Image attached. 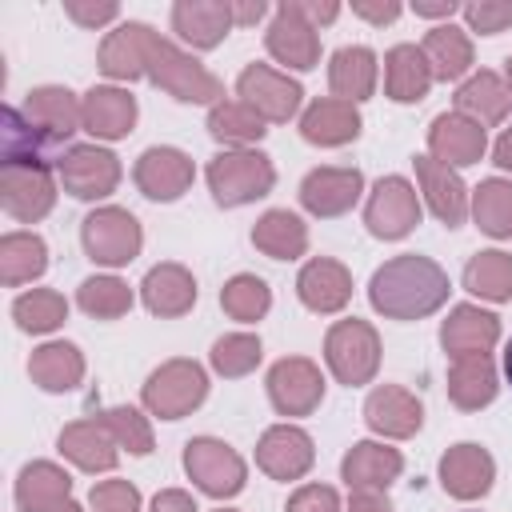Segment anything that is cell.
Listing matches in <instances>:
<instances>
[{
	"label": "cell",
	"instance_id": "cell-26",
	"mask_svg": "<svg viewBox=\"0 0 512 512\" xmlns=\"http://www.w3.org/2000/svg\"><path fill=\"white\" fill-rule=\"evenodd\" d=\"M232 28L236 24H232L228 0H176L172 4V32L200 52L216 48Z\"/></svg>",
	"mask_w": 512,
	"mask_h": 512
},
{
	"label": "cell",
	"instance_id": "cell-33",
	"mask_svg": "<svg viewBox=\"0 0 512 512\" xmlns=\"http://www.w3.org/2000/svg\"><path fill=\"white\" fill-rule=\"evenodd\" d=\"M432 68L416 44H396L384 52V92L396 104H416L432 88Z\"/></svg>",
	"mask_w": 512,
	"mask_h": 512
},
{
	"label": "cell",
	"instance_id": "cell-47",
	"mask_svg": "<svg viewBox=\"0 0 512 512\" xmlns=\"http://www.w3.org/2000/svg\"><path fill=\"white\" fill-rule=\"evenodd\" d=\"M260 356H264L260 336H252V332H228V336H220V340L212 344L208 364H212V372L236 380V376H248V372L260 364Z\"/></svg>",
	"mask_w": 512,
	"mask_h": 512
},
{
	"label": "cell",
	"instance_id": "cell-61",
	"mask_svg": "<svg viewBox=\"0 0 512 512\" xmlns=\"http://www.w3.org/2000/svg\"><path fill=\"white\" fill-rule=\"evenodd\" d=\"M52 512H84V508H80V504H72V500H64V504H60V508H52Z\"/></svg>",
	"mask_w": 512,
	"mask_h": 512
},
{
	"label": "cell",
	"instance_id": "cell-7",
	"mask_svg": "<svg viewBox=\"0 0 512 512\" xmlns=\"http://www.w3.org/2000/svg\"><path fill=\"white\" fill-rule=\"evenodd\" d=\"M184 472L212 500H232L248 480L244 456L216 436H192L184 444Z\"/></svg>",
	"mask_w": 512,
	"mask_h": 512
},
{
	"label": "cell",
	"instance_id": "cell-6",
	"mask_svg": "<svg viewBox=\"0 0 512 512\" xmlns=\"http://www.w3.org/2000/svg\"><path fill=\"white\" fill-rule=\"evenodd\" d=\"M80 244L88 252V260L104 264V268H124L140 256L144 248V232H140V220L128 212V208H96L84 216L80 224Z\"/></svg>",
	"mask_w": 512,
	"mask_h": 512
},
{
	"label": "cell",
	"instance_id": "cell-11",
	"mask_svg": "<svg viewBox=\"0 0 512 512\" xmlns=\"http://www.w3.org/2000/svg\"><path fill=\"white\" fill-rule=\"evenodd\" d=\"M0 204L12 220L36 224L56 204V180L40 164H4L0 168Z\"/></svg>",
	"mask_w": 512,
	"mask_h": 512
},
{
	"label": "cell",
	"instance_id": "cell-62",
	"mask_svg": "<svg viewBox=\"0 0 512 512\" xmlns=\"http://www.w3.org/2000/svg\"><path fill=\"white\" fill-rule=\"evenodd\" d=\"M504 84H508V92H512V56L504 60Z\"/></svg>",
	"mask_w": 512,
	"mask_h": 512
},
{
	"label": "cell",
	"instance_id": "cell-37",
	"mask_svg": "<svg viewBox=\"0 0 512 512\" xmlns=\"http://www.w3.org/2000/svg\"><path fill=\"white\" fill-rule=\"evenodd\" d=\"M28 376L44 392H72L84 380V352L76 344H68V340H48V344H40L32 352Z\"/></svg>",
	"mask_w": 512,
	"mask_h": 512
},
{
	"label": "cell",
	"instance_id": "cell-9",
	"mask_svg": "<svg viewBox=\"0 0 512 512\" xmlns=\"http://www.w3.org/2000/svg\"><path fill=\"white\" fill-rule=\"evenodd\" d=\"M236 96H240L252 112H260L264 124H288V120L300 112L304 88H300L292 76H284V72H276V68H268V64H248V68L236 76Z\"/></svg>",
	"mask_w": 512,
	"mask_h": 512
},
{
	"label": "cell",
	"instance_id": "cell-36",
	"mask_svg": "<svg viewBox=\"0 0 512 512\" xmlns=\"http://www.w3.org/2000/svg\"><path fill=\"white\" fill-rule=\"evenodd\" d=\"M436 80H468L472 76V36L460 24H436L420 44Z\"/></svg>",
	"mask_w": 512,
	"mask_h": 512
},
{
	"label": "cell",
	"instance_id": "cell-19",
	"mask_svg": "<svg viewBox=\"0 0 512 512\" xmlns=\"http://www.w3.org/2000/svg\"><path fill=\"white\" fill-rule=\"evenodd\" d=\"M360 192H364L360 168H312L300 180V204L312 216H320V220H332V216L352 212V204L360 200Z\"/></svg>",
	"mask_w": 512,
	"mask_h": 512
},
{
	"label": "cell",
	"instance_id": "cell-13",
	"mask_svg": "<svg viewBox=\"0 0 512 512\" xmlns=\"http://www.w3.org/2000/svg\"><path fill=\"white\" fill-rule=\"evenodd\" d=\"M264 48H268L272 60H280V64H288V68H296V72H308V68L320 64V36H316V28L300 16L296 0H292V4H280V8L272 12V24H268V32H264Z\"/></svg>",
	"mask_w": 512,
	"mask_h": 512
},
{
	"label": "cell",
	"instance_id": "cell-21",
	"mask_svg": "<svg viewBox=\"0 0 512 512\" xmlns=\"http://www.w3.org/2000/svg\"><path fill=\"white\" fill-rule=\"evenodd\" d=\"M496 480V460L480 444H452L440 456V488L456 500H480L488 496Z\"/></svg>",
	"mask_w": 512,
	"mask_h": 512
},
{
	"label": "cell",
	"instance_id": "cell-3",
	"mask_svg": "<svg viewBox=\"0 0 512 512\" xmlns=\"http://www.w3.org/2000/svg\"><path fill=\"white\" fill-rule=\"evenodd\" d=\"M148 80L156 88H164L168 96H176L180 104H220L224 100V84L184 48H176L172 40L156 36L152 56H148Z\"/></svg>",
	"mask_w": 512,
	"mask_h": 512
},
{
	"label": "cell",
	"instance_id": "cell-17",
	"mask_svg": "<svg viewBox=\"0 0 512 512\" xmlns=\"http://www.w3.org/2000/svg\"><path fill=\"white\" fill-rule=\"evenodd\" d=\"M316 460V448H312V436L296 424H272L260 444H256V464L264 476L272 480H300Z\"/></svg>",
	"mask_w": 512,
	"mask_h": 512
},
{
	"label": "cell",
	"instance_id": "cell-14",
	"mask_svg": "<svg viewBox=\"0 0 512 512\" xmlns=\"http://www.w3.org/2000/svg\"><path fill=\"white\" fill-rule=\"evenodd\" d=\"M416 184H420V196L424 204L432 208V216L444 224V228H460L472 212V200H468V188L460 180L456 168L432 160V156H416Z\"/></svg>",
	"mask_w": 512,
	"mask_h": 512
},
{
	"label": "cell",
	"instance_id": "cell-38",
	"mask_svg": "<svg viewBox=\"0 0 512 512\" xmlns=\"http://www.w3.org/2000/svg\"><path fill=\"white\" fill-rule=\"evenodd\" d=\"M252 244L272 260H296L308 252V224L288 208H272L256 220Z\"/></svg>",
	"mask_w": 512,
	"mask_h": 512
},
{
	"label": "cell",
	"instance_id": "cell-41",
	"mask_svg": "<svg viewBox=\"0 0 512 512\" xmlns=\"http://www.w3.org/2000/svg\"><path fill=\"white\" fill-rule=\"evenodd\" d=\"M472 220L480 232H488L496 240L512 236V180H504V176L480 180V188L472 192Z\"/></svg>",
	"mask_w": 512,
	"mask_h": 512
},
{
	"label": "cell",
	"instance_id": "cell-22",
	"mask_svg": "<svg viewBox=\"0 0 512 512\" xmlns=\"http://www.w3.org/2000/svg\"><path fill=\"white\" fill-rule=\"evenodd\" d=\"M484 148H488V132L460 112H440L428 128V156L448 164V168L476 164L484 156Z\"/></svg>",
	"mask_w": 512,
	"mask_h": 512
},
{
	"label": "cell",
	"instance_id": "cell-10",
	"mask_svg": "<svg viewBox=\"0 0 512 512\" xmlns=\"http://www.w3.org/2000/svg\"><path fill=\"white\" fill-rule=\"evenodd\" d=\"M364 224L376 240H400L420 224V192L404 176H380L368 204Z\"/></svg>",
	"mask_w": 512,
	"mask_h": 512
},
{
	"label": "cell",
	"instance_id": "cell-57",
	"mask_svg": "<svg viewBox=\"0 0 512 512\" xmlns=\"http://www.w3.org/2000/svg\"><path fill=\"white\" fill-rule=\"evenodd\" d=\"M348 512H392V504H388V496H384V492L360 488V492H352V500H348Z\"/></svg>",
	"mask_w": 512,
	"mask_h": 512
},
{
	"label": "cell",
	"instance_id": "cell-8",
	"mask_svg": "<svg viewBox=\"0 0 512 512\" xmlns=\"http://www.w3.org/2000/svg\"><path fill=\"white\" fill-rule=\"evenodd\" d=\"M56 176L76 200H104L120 184V160L100 144H72L56 160Z\"/></svg>",
	"mask_w": 512,
	"mask_h": 512
},
{
	"label": "cell",
	"instance_id": "cell-27",
	"mask_svg": "<svg viewBox=\"0 0 512 512\" xmlns=\"http://www.w3.org/2000/svg\"><path fill=\"white\" fill-rule=\"evenodd\" d=\"M56 448L80 468V472H112L120 460V444L104 428V420H72L56 436Z\"/></svg>",
	"mask_w": 512,
	"mask_h": 512
},
{
	"label": "cell",
	"instance_id": "cell-15",
	"mask_svg": "<svg viewBox=\"0 0 512 512\" xmlns=\"http://www.w3.org/2000/svg\"><path fill=\"white\" fill-rule=\"evenodd\" d=\"M152 44H156V32L140 20H124L116 24L104 44H100V56H96V68L108 76V80H136V76H148V56H152Z\"/></svg>",
	"mask_w": 512,
	"mask_h": 512
},
{
	"label": "cell",
	"instance_id": "cell-32",
	"mask_svg": "<svg viewBox=\"0 0 512 512\" xmlns=\"http://www.w3.org/2000/svg\"><path fill=\"white\" fill-rule=\"evenodd\" d=\"M376 52L364 48V44H348L340 52H332V64H328V88L336 100H348V104H360L376 92Z\"/></svg>",
	"mask_w": 512,
	"mask_h": 512
},
{
	"label": "cell",
	"instance_id": "cell-1",
	"mask_svg": "<svg viewBox=\"0 0 512 512\" xmlns=\"http://www.w3.org/2000/svg\"><path fill=\"white\" fill-rule=\"evenodd\" d=\"M368 300L388 320H424L436 308H444V300H448V272L436 260L420 256V252L392 256L388 264H380L372 272Z\"/></svg>",
	"mask_w": 512,
	"mask_h": 512
},
{
	"label": "cell",
	"instance_id": "cell-42",
	"mask_svg": "<svg viewBox=\"0 0 512 512\" xmlns=\"http://www.w3.org/2000/svg\"><path fill=\"white\" fill-rule=\"evenodd\" d=\"M208 132H212L220 144L248 148V144H256L268 128H264V116L252 112L244 100H220V104L208 112Z\"/></svg>",
	"mask_w": 512,
	"mask_h": 512
},
{
	"label": "cell",
	"instance_id": "cell-29",
	"mask_svg": "<svg viewBox=\"0 0 512 512\" xmlns=\"http://www.w3.org/2000/svg\"><path fill=\"white\" fill-rule=\"evenodd\" d=\"M140 300H144V308L152 316L176 320V316L192 312V304H196V280H192V272L184 264H172V260L168 264H156L144 276V284H140Z\"/></svg>",
	"mask_w": 512,
	"mask_h": 512
},
{
	"label": "cell",
	"instance_id": "cell-25",
	"mask_svg": "<svg viewBox=\"0 0 512 512\" xmlns=\"http://www.w3.org/2000/svg\"><path fill=\"white\" fill-rule=\"evenodd\" d=\"M404 472V456L380 440H360L344 452L340 460V480L360 492V488H372V492H384L392 480H400Z\"/></svg>",
	"mask_w": 512,
	"mask_h": 512
},
{
	"label": "cell",
	"instance_id": "cell-59",
	"mask_svg": "<svg viewBox=\"0 0 512 512\" xmlns=\"http://www.w3.org/2000/svg\"><path fill=\"white\" fill-rule=\"evenodd\" d=\"M492 160H496L504 172H512V124L496 136V144H492Z\"/></svg>",
	"mask_w": 512,
	"mask_h": 512
},
{
	"label": "cell",
	"instance_id": "cell-40",
	"mask_svg": "<svg viewBox=\"0 0 512 512\" xmlns=\"http://www.w3.org/2000/svg\"><path fill=\"white\" fill-rule=\"evenodd\" d=\"M464 288L488 304H504L512 300V256L500 252V248H488V252H476L468 264H464Z\"/></svg>",
	"mask_w": 512,
	"mask_h": 512
},
{
	"label": "cell",
	"instance_id": "cell-30",
	"mask_svg": "<svg viewBox=\"0 0 512 512\" xmlns=\"http://www.w3.org/2000/svg\"><path fill=\"white\" fill-rule=\"evenodd\" d=\"M508 108H512V92L504 84V76L480 68L472 72L468 80H460L456 88V112L476 120L480 128H492V124H504L508 120Z\"/></svg>",
	"mask_w": 512,
	"mask_h": 512
},
{
	"label": "cell",
	"instance_id": "cell-54",
	"mask_svg": "<svg viewBox=\"0 0 512 512\" xmlns=\"http://www.w3.org/2000/svg\"><path fill=\"white\" fill-rule=\"evenodd\" d=\"M152 512H200V508L184 488H164V492H156Z\"/></svg>",
	"mask_w": 512,
	"mask_h": 512
},
{
	"label": "cell",
	"instance_id": "cell-24",
	"mask_svg": "<svg viewBox=\"0 0 512 512\" xmlns=\"http://www.w3.org/2000/svg\"><path fill=\"white\" fill-rule=\"evenodd\" d=\"M500 340V320L476 304H456L440 324V344L452 360L460 356H488Z\"/></svg>",
	"mask_w": 512,
	"mask_h": 512
},
{
	"label": "cell",
	"instance_id": "cell-58",
	"mask_svg": "<svg viewBox=\"0 0 512 512\" xmlns=\"http://www.w3.org/2000/svg\"><path fill=\"white\" fill-rule=\"evenodd\" d=\"M412 12H416V16H428V20H444V24H448V20L460 12V4H456V0H416V4H412Z\"/></svg>",
	"mask_w": 512,
	"mask_h": 512
},
{
	"label": "cell",
	"instance_id": "cell-46",
	"mask_svg": "<svg viewBox=\"0 0 512 512\" xmlns=\"http://www.w3.org/2000/svg\"><path fill=\"white\" fill-rule=\"evenodd\" d=\"M220 308H224L232 320H240V324H256V320L272 308V292H268V284H264L260 276L240 272V276H232V280L220 288Z\"/></svg>",
	"mask_w": 512,
	"mask_h": 512
},
{
	"label": "cell",
	"instance_id": "cell-12",
	"mask_svg": "<svg viewBox=\"0 0 512 512\" xmlns=\"http://www.w3.org/2000/svg\"><path fill=\"white\" fill-rule=\"evenodd\" d=\"M268 400L280 416H308L324 400V376L308 356H284L268 368Z\"/></svg>",
	"mask_w": 512,
	"mask_h": 512
},
{
	"label": "cell",
	"instance_id": "cell-63",
	"mask_svg": "<svg viewBox=\"0 0 512 512\" xmlns=\"http://www.w3.org/2000/svg\"><path fill=\"white\" fill-rule=\"evenodd\" d=\"M216 512H232V508H216Z\"/></svg>",
	"mask_w": 512,
	"mask_h": 512
},
{
	"label": "cell",
	"instance_id": "cell-49",
	"mask_svg": "<svg viewBox=\"0 0 512 512\" xmlns=\"http://www.w3.org/2000/svg\"><path fill=\"white\" fill-rule=\"evenodd\" d=\"M460 16H464L468 32L496 36V32L512 28V0H472V4H460Z\"/></svg>",
	"mask_w": 512,
	"mask_h": 512
},
{
	"label": "cell",
	"instance_id": "cell-4",
	"mask_svg": "<svg viewBox=\"0 0 512 512\" xmlns=\"http://www.w3.org/2000/svg\"><path fill=\"white\" fill-rule=\"evenodd\" d=\"M208 396V372L196 360H164L148 380H144V408L160 420H180L188 412H196Z\"/></svg>",
	"mask_w": 512,
	"mask_h": 512
},
{
	"label": "cell",
	"instance_id": "cell-2",
	"mask_svg": "<svg viewBox=\"0 0 512 512\" xmlns=\"http://www.w3.org/2000/svg\"><path fill=\"white\" fill-rule=\"evenodd\" d=\"M208 188L220 208H240L276 188V168L256 148H224L208 160Z\"/></svg>",
	"mask_w": 512,
	"mask_h": 512
},
{
	"label": "cell",
	"instance_id": "cell-16",
	"mask_svg": "<svg viewBox=\"0 0 512 512\" xmlns=\"http://www.w3.org/2000/svg\"><path fill=\"white\" fill-rule=\"evenodd\" d=\"M192 176H196L192 160H188L180 148H168V144L140 152V160H136V168H132L136 188H140L148 200H160V204L180 200V196L192 188Z\"/></svg>",
	"mask_w": 512,
	"mask_h": 512
},
{
	"label": "cell",
	"instance_id": "cell-34",
	"mask_svg": "<svg viewBox=\"0 0 512 512\" xmlns=\"http://www.w3.org/2000/svg\"><path fill=\"white\" fill-rule=\"evenodd\" d=\"M500 380H496V364L492 356H460L448 368V400L460 412H480L496 400Z\"/></svg>",
	"mask_w": 512,
	"mask_h": 512
},
{
	"label": "cell",
	"instance_id": "cell-51",
	"mask_svg": "<svg viewBox=\"0 0 512 512\" xmlns=\"http://www.w3.org/2000/svg\"><path fill=\"white\" fill-rule=\"evenodd\" d=\"M284 512H340V496L328 484H304L288 496Z\"/></svg>",
	"mask_w": 512,
	"mask_h": 512
},
{
	"label": "cell",
	"instance_id": "cell-60",
	"mask_svg": "<svg viewBox=\"0 0 512 512\" xmlns=\"http://www.w3.org/2000/svg\"><path fill=\"white\" fill-rule=\"evenodd\" d=\"M504 376H508V384H512V340L504 344Z\"/></svg>",
	"mask_w": 512,
	"mask_h": 512
},
{
	"label": "cell",
	"instance_id": "cell-18",
	"mask_svg": "<svg viewBox=\"0 0 512 512\" xmlns=\"http://www.w3.org/2000/svg\"><path fill=\"white\" fill-rule=\"evenodd\" d=\"M364 424L376 436L408 440L424 424V404L408 388H400V384H376L368 392V400H364Z\"/></svg>",
	"mask_w": 512,
	"mask_h": 512
},
{
	"label": "cell",
	"instance_id": "cell-52",
	"mask_svg": "<svg viewBox=\"0 0 512 512\" xmlns=\"http://www.w3.org/2000/svg\"><path fill=\"white\" fill-rule=\"evenodd\" d=\"M64 12L80 24V28H100V24H112L120 16L116 4H88V0H64Z\"/></svg>",
	"mask_w": 512,
	"mask_h": 512
},
{
	"label": "cell",
	"instance_id": "cell-48",
	"mask_svg": "<svg viewBox=\"0 0 512 512\" xmlns=\"http://www.w3.org/2000/svg\"><path fill=\"white\" fill-rule=\"evenodd\" d=\"M100 420H104V428L112 432V440H116L124 452H132V456H148V452H152V424H148V416H144L140 408L120 404V408L100 412Z\"/></svg>",
	"mask_w": 512,
	"mask_h": 512
},
{
	"label": "cell",
	"instance_id": "cell-56",
	"mask_svg": "<svg viewBox=\"0 0 512 512\" xmlns=\"http://www.w3.org/2000/svg\"><path fill=\"white\" fill-rule=\"evenodd\" d=\"M228 8H232V24H236V28H252V24H260L264 12H268L260 0H228Z\"/></svg>",
	"mask_w": 512,
	"mask_h": 512
},
{
	"label": "cell",
	"instance_id": "cell-53",
	"mask_svg": "<svg viewBox=\"0 0 512 512\" xmlns=\"http://www.w3.org/2000/svg\"><path fill=\"white\" fill-rule=\"evenodd\" d=\"M400 12H404V8H400L396 0H356V4H352V16H360V20H368V24H392Z\"/></svg>",
	"mask_w": 512,
	"mask_h": 512
},
{
	"label": "cell",
	"instance_id": "cell-31",
	"mask_svg": "<svg viewBox=\"0 0 512 512\" xmlns=\"http://www.w3.org/2000/svg\"><path fill=\"white\" fill-rule=\"evenodd\" d=\"M300 136L308 144H316V148H340V144H348V140L360 136V112L348 100L324 96V100H316V104L304 108Z\"/></svg>",
	"mask_w": 512,
	"mask_h": 512
},
{
	"label": "cell",
	"instance_id": "cell-23",
	"mask_svg": "<svg viewBox=\"0 0 512 512\" xmlns=\"http://www.w3.org/2000/svg\"><path fill=\"white\" fill-rule=\"evenodd\" d=\"M296 296L308 312H320V316H332L340 312L348 300H352V272L340 264V260H328V256H316L300 268L296 276Z\"/></svg>",
	"mask_w": 512,
	"mask_h": 512
},
{
	"label": "cell",
	"instance_id": "cell-50",
	"mask_svg": "<svg viewBox=\"0 0 512 512\" xmlns=\"http://www.w3.org/2000/svg\"><path fill=\"white\" fill-rule=\"evenodd\" d=\"M92 512H140V492L128 480H100L88 492Z\"/></svg>",
	"mask_w": 512,
	"mask_h": 512
},
{
	"label": "cell",
	"instance_id": "cell-35",
	"mask_svg": "<svg viewBox=\"0 0 512 512\" xmlns=\"http://www.w3.org/2000/svg\"><path fill=\"white\" fill-rule=\"evenodd\" d=\"M72 496V476L52 460H32L16 476V508L20 512H52Z\"/></svg>",
	"mask_w": 512,
	"mask_h": 512
},
{
	"label": "cell",
	"instance_id": "cell-44",
	"mask_svg": "<svg viewBox=\"0 0 512 512\" xmlns=\"http://www.w3.org/2000/svg\"><path fill=\"white\" fill-rule=\"evenodd\" d=\"M12 320L20 324V332H32V336L56 332L68 320V300L52 288H32L12 300Z\"/></svg>",
	"mask_w": 512,
	"mask_h": 512
},
{
	"label": "cell",
	"instance_id": "cell-45",
	"mask_svg": "<svg viewBox=\"0 0 512 512\" xmlns=\"http://www.w3.org/2000/svg\"><path fill=\"white\" fill-rule=\"evenodd\" d=\"M76 304L96 320H120L132 308V288L120 276H88L76 292Z\"/></svg>",
	"mask_w": 512,
	"mask_h": 512
},
{
	"label": "cell",
	"instance_id": "cell-39",
	"mask_svg": "<svg viewBox=\"0 0 512 512\" xmlns=\"http://www.w3.org/2000/svg\"><path fill=\"white\" fill-rule=\"evenodd\" d=\"M48 268V244L36 232H4L0 236V280L20 288Z\"/></svg>",
	"mask_w": 512,
	"mask_h": 512
},
{
	"label": "cell",
	"instance_id": "cell-28",
	"mask_svg": "<svg viewBox=\"0 0 512 512\" xmlns=\"http://www.w3.org/2000/svg\"><path fill=\"white\" fill-rule=\"evenodd\" d=\"M20 112H24L52 144H60V140H68L72 132L84 128L80 100H76L68 88H60V84H40V88H32Z\"/></svg>",
	"mask_w": 512,
	"mask_h": 512
},
{
	"label": "cell",
	"instance_id": "cell-5",
	"mask_svg": "<svg viewBox=\"0 0 512 512\" xmlns=\"http://www.w3.org/2000/svg\"><path fill=\"white\" fill-rule=\"evenodd\" d=\"M324 360H328V372L348 384V388H360L376 376L380 368V336L368 320H336L324 336Z\"/></svg>",
	"mask_w": 512,
	"mask_h": 512
},
{
	"label": "cell",
	"instance_id": "cell-55",
	"mask_svg": "<svg viewBox=\"0 0 512 512\" xmlns=\"http://www.w3.org/2000/svg\"><path fill=\"white\" fill-rule=\"evenodd\" d=\"M296 8H300V16L312 24V28H320V24H332L336 16H340V4H332V0H296Z\"/></svg>",
	"mask_w": 512,
	"mask_h": 512
},
{
	"label": "cell",
	"instance_id": "cell-43",
	"mask_svg": "<svg viewBox=\"0 0 512 512\" xmlns=\"http://www.w3.org/2000/svg\"><path fill=\"white\" fill-rule=\"evenodd\" d=\"M48 148H56L20 108H4V164H40L48 168Z\"/></svg>",
	"mask_w": 512,
	"mask_h": 512
},
{
	"label": "cell",
	"instance_id": "cell-20",
	"mask_svg": "<svg viewBox=\"0 0 512 512\" xmlns=\"http://www.w3.org/2000/svg\"><path fill=\"white\" fill-rule=\"evenodd\" d=\"M84 132L96 140H124L136 128V96L116 84H96L80 96Z\"/></svg>",
	"mask_w": 512,
	"mask_h": 512
}]
</instances>
